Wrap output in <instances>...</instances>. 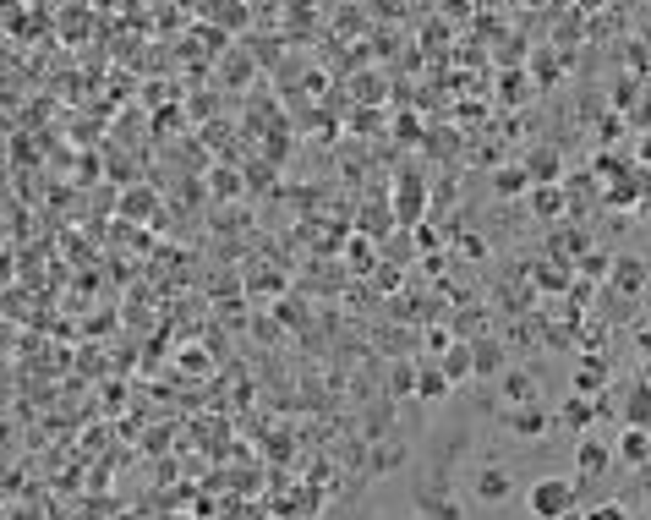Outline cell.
<instances>
[{
	"label": "cell",
	"mask_w": 651,
	"mask_h": 520,
	"mask_svg": "<svg viewBox=\"0 0 651 520\" xmlns=\"http://www.w3.org/2000/svg\"><path fill=\"white\" fill-rule=\"evenodd\" d=\"M526 510H531V520H564L569 510H580V477H569V471L537 477L526 488Z\"/></svg>",
	"instance_id": "1"
},
{
	"label": "cell",
	"mask_w": 651,
	"mask_h": 520,
	"mask_svg": "<svg viewBox=\"0 0 651 520\" xmlns=\"http://www.w3.org/2000/svg\"><path fill=\"white\" fill-rule=\"evenodd\" d=\"M498 389H504L509 411L515 406H542V384H537V373H526V367H504V373H498Z\"/></svg>",
	"instance_id": "2"
},
{
	"label": "cell",
	"mask_w": 651,
	"mask_h": 520,
	"mask_svg": "<svg viewBox=\"0 0 651 520\" xmlns=\"http://www.w3.org/2000/svg\"><path fill=\"white\" fill-rule=\"evenodd\" d=\"M608 466H613V444H608V438H597V433H586V438L575 444V477H580V482H586V477H602Z\"/></svg>",
	"instance_id": "3"
},
{
	"label": "cell",
	"mask_w": 651,
	"mask_h": 520,
	"mask_svg": "<svg viewBox=\"0 0 651 520\" xmlns=\"http://www.w3.org/2000/svg\"><path fill=\"white\" fill-rule=\"evenodd\" d=\"M476 499L482 504H509L515 499V471H504V466H476Z\"/></svg>",
	"instance_id": "4"
},
{
	"label": "cell",
	"mask_w": 651,
	"mask_h": 520,
	"mask_svg": "<svg viewBox=\"0 0 651 520\" xmlns=\"http://www.w3.org/2000/svg\"><path fill=\"white\" fill-rule=\"evenodd\" d=\"M504 427L520 438V444H537V438H548L553 416L542 411V406H515V411H504Z\"/></svg>",
	"instance_id": "5"
},
{
	"label": "cell",
	"mask_w": 651,
	"mask_h": 520,
	"mask_svg": "<svg viewBox=\"0 0 651 520\" xmlns=\"http://www.w3.org/2000/svg\"><path fill=\"white\" fill-rule=\"evenodd\" d=\"M504 367H509V345L504 340H471V373L482 378V384H487V378L498 384Z\"/></svg>",
	"instance_id": "6"
},
{
	"label": "cell",
	"mask_w": 651,
	"mask_h": 520,
	"mask_svg": "<svg viewBox=\"0 0 651 520\" xmlns=\"http://www.w3.org/2000/svg\"><path fill=\"white\" fill-rule=\"evenodd\" d=\"M608 285H613V291H624V296L635 302V296H641L646 285H651V263H646V258H613Z\"/></svg>",
	"instance_id": "7"
},
{
	"label": "cell",
	"mask_w": 651,
	"mask_h": 520,
	"mask_svg": "<svg viewBox=\"0 0 651 520\" xmlns=\"http://www.w3.org/2000/svg\"><path fill=\"white\" fill-rule=\"evenodd\" d=\"M416 515H427V520H465V504L444 488V482H438V488L416 493Z\"/></svg>",
	"instance_id": "8"
},
{
	"label": "cell",
	"mask_w": 651,
	"mask_h": 520,
	"mask_svg": "<svg viewBox=\"0 0 651 520\" xmlns=\"http://www.w3.org/2000/svg\"><path fill=\"white\" fill-rule=\"evenodd\" d=\"M613 460H624V466H651V433L646 427H624V433L613 438Z\"/></svg>",
	"instance_id": "9"
},
{
	"label": "cell",
	"mask_w": 651,
	"mask_h": 520,
	"mask_svg": "<svg viewBox=\"0 0 651 520\" xmlns=\"http://www.w3.org/2000/svg\"><path fill=\"white\" fill-rule=\"evenodd\" d=\"M520 170H526L531 187H558V170H564V159H558V148H531Z\"/></svg>",
	"instance_id": "10"
},
{
	"label": "cell",
	"mask_w": 651,
	"mask_h": 520,
	"mask_svg": "<svg viewBox=\"0 0 651 520\" xmlns=\"http://www.w3.org/2000/svg\"><path fill=\"white\" fill-rule=\"evenodd\" d=\"M438 373H444L449 384H465V378H476V373H471V340H449L444 351H438Z\"/></svg>",
	"instance_id": "11"
},
{
	"label": "cell",
	"mask_w": 651,
	"mask_h": 520,
	"mask_svg": "<svg viewBox=\"0 0 651 520\" xmlns=\"http://www.w3.org/2000/svg\"><path fill=\"white\" fill-rule=\"evenodd\" d=\"M602 384H608V362L586 356V362L575 367V384H569V389H575V395H586V400H597V389H602Z\"/></svg>",
	"instance_id": "12"
},
{
	"label": "cell",
	"mask_w": 651,
	"mask_h": 520,
	"mask_svg": "<svg viewBox=\"0 0 651 520\" xmlns=\"http://www.w3.org/2000/svg\"><path fill=\"white\" fill-rule=\"evenodd\" d=\"M624 427H646L651 433V384H635L624 395Z\"/></svg>",
	"instance_id": "13"
},
{
	"label": "cell",
	"mask_w": 651,
	"mask_h": 520,
	"mask_svg": "<svg viewBox=\"0 0 651 520\" xmlns=\"http://www.w3.org/2000/svg\"><path fill=\"white\" fill-rule=\"evenodd\" d=\"M591 422H597V406H591L586 395H569V400H564V427L586 438V433H591Z\"/></svg>",
	"instance_id": "14"
},
{
	"label": "cell",
	"mask_w": 651,
	"mask_h": 520,
	"mask_svg": "<svg viewBox=\"0 0 651 520\" xmlns=\"http://www.w3.org/2000/svg\"><path fill=\"white\" fill-rule=\"evenodd\" d=\"M449 389H455V384H449L438 367H422V373H416V384H411V395H416V400H444Z\"/></svg>",
	"instance_id": "15"
},
{
	"label": "cell",
	"mask_w": 651,
	"mask_h": 520,
	"mask_svg": "<svg viewBox=\"0 0 651 520\" xmlns=\"http://www.w3.org/2000/svg\"><path fill=\"white\" fill-rule=\"evenodd\" d=\"M526 198H531V214H542V219L564 214V187H531Z\"/></svg>",
	"instance_id": "16"
},
{
	"label": "cell",
	"mask_w": 651,
	"mask_h": 520,
	"mask_svg": "<svg viewBox=\"0 0 651 520\" xmlns=\"http://www.w3.org/2000/svg\"><path fill=\"white\" fill-rule=\"evenodd\" d=\"M608 274H613V258H608V252L591 247L586 258H575V280H591V285H597V280H608Z\"/></svg>",
	"instance_id": "17"
},
{
	"label": "cell",
	"mask_w": 651,
	"mask_h": 520,
	"mask_svg": "<svg viewBox=\"0 0 651 520\" xmlns=\"http://www.w3.org/2000/svg\"><path fill=\"white\" fill-rule=\"evenodd\" d=\"M493 192H504V198H520V192H531L526 170H520V165H504V170L493 176Z\"/></svg>",
	"instance_id": "18"
},
{
	"label": "cell",
	"mask_w": 651,
	"mask_h": 520,
	"mask_svg": "<svg viewBox=\"0 0 651 520\" xmlns=\"http://www.w3.org/2000/svg\"><path fill=\"white\" fill-rule=\"evenodd\" d=\"M400 219H405V225L422 219V187H416V181H400Z\"/></svg>",
	"instance_id": "19"
},
{
	"label": "cell",
	"mask_w": 651,
	"mask_h": 520,
	"mask_svg": "<svg viewBox=\"0 0 651 520\" xmlns=\"http://www.w3.org/2000/svg\"><path fill=\"white\" fill-rule=\"evenodd\" d=\"M389 466H405V444H378V455H372V471H389Z\"/></svg>",
	"instance_id": "20"
},
{
	"label": "cell",
	"mask_w": 651,
	"mask_h": 520,
	"mask_svg": "<svg viewBox=\"0 0 651 520\" xmlns=\"http://www.w3.org/2000/svg\"><path fill=\"white\" fill-rule=\"evenodd\" d=\"M148 208H154V192H148V187L126 192V214H132V219H148Z\"/></svg>",
	"instance_id": "21"
},
{
	"label": "cell",
	"mask_w": 651,
	"mask_h": 520,
	"mask_svg": "<svg viewBox=\"0 0 651 520\" xmlns=\"http://www.w3.org/2000/svg\"><path fill=\"white\" fill-rule=\"evenodd\" d=\"M586 520H630V510L613 499V504H597V510H586Z\"/></svg>",
	"instance_id": "22"
},
{
	"label": "cell",
	"mask_w": 651,
	"mask_h": 520,
	"mask_svg": "<svg viewBox=\"0 0 651 520\" xmlns=\"http://www.w3.org/2000/svg\"><path fill=\"white\" fill-rule=\"evenodd\" d=\"M641 351H651V329H646V334H641Z\"/></svg>",
	"instance_id": "23"
}]
</instances>
